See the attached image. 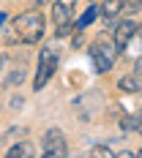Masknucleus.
Instances as JSON below:
<instances>
[{
  "label": "nucleus",
  "instance_id": "obj_1",
  "mask_svg": "<svg viewBox=\"0 0 142 158\" xmlns=\"http://www.w3.org/2000/svg\"><path fill=\"white\" fill-rule=\"evenodd\" d=\"M14 27H16V33H19V41H22V44H38L41 35H44L47 22H44L41 11L30 8V11H25V14H19L14 19Z\"/></svg>",
  "mask_w": 142,
  "mask_h": 158
},
{
  "label": "nucleus",
  "instance_id": "obj_2",
  "mask_svg": "<svg viewBox=\"0 0 142 158\" xmlns=\"http://www.w3.org/2000/svg\"><path fill=\"white\" fill-rule=\"evenodd\" d=\"M115 49H120L115 44V38L112 41H96L93 47H90V60H93V68L96 74H107L112 65H115Z\"/></svg>",
  "mask_w": 142,
  "mask_h": 158
},
{
  "label": "nucleus",
  "instance_id": "obj_3",
  "mask_svg": "<svg viewBox=\"0 0 142 158\" xmlns=\"http://www.w3.org/2000/svg\"><path fill=\"white\" fill-rule=\"evenodd\" d=\"M55 68H58V52L52 47H44L41 55H38V71H36V79H33V90H41L52 79Z\"/></svg>",
  "mask_w": 142,
  "mask_h": 158
},
{
  "label": "nucleus",
  "instance_id": "obj_4",
  "mask_svg": "<svg viewBox=\"0 0 142 158\" xmlns=\"http://www.w3.org/2000/svg\"><path fill=\"white\" fill-rule=\"evenodd\" d=\"M41 156L47 158H63L68 156V144H66V136L60 128H49L44 142H41Z\"/></svg>",
  "mask_w": 142,
  "mask_h": 158
},
{
  "label": "nucleus",
  "instance_id": "obj_5",
  "mask_svg": "<svg viewBox=\"0 0 142 158\" xmlns=\"http://www.w3.org/2000/svg\"><path fill=\"white\" fill-rule=\"evenodd\" d=\"M71 16H74V0H55V6H52L55 25H68Z\"/></svg>",
  "mask_w": 142,
  "mask_h": 158
},
{
  "label": "nucleus",
  "instance_id": "obj_6",
  "mask_svg": "<svg viewBox=\"0 0 142 158\" xmlns=\"http://www.w3.org/2000/svg\"><path fill=\"white\" fill-rule=\"evenodd\" d=\"M137 27H140V25H137V22H131V19H123V22H118V27H115V44L123 49L128 41H131V35L137 33Z\"/></svg>",
  "mask_w": 142,
  "mask_h": 158
},
{
  "label": "nucleus",
  "instance_id": "obj_7",
  "mask_svg": "<svg viewBox=\"0 0 142 158\" xmlns=\"http://www.w3.org/2000/svg\"><path fill=\"white\" fill-rule=\"evenodd\" d=\"M98 11L104 19H115L120 11H126V0H101L98 3Z\"/></svg>",
  "mask_w": 142,
  "mask_h": 158
},
{
  "label": "nucleus",
  "instance_id": "obj_8",
  "mask_svg": "<svg viewBox=\"0 0 142 158\" xmlns=\"http://www.w3.org/2000/svg\"><path fill=\"white\" fill-rule=\"evenodd\" d=\"M33 156H36V147L30 142H25V139L6 150V158H33Z\"/></svg>",
  "mask_w": 142,
  "mask_h": 158
},
{
  "label": "nucleus",
  "instance_id": "obj_9",
  "mask_svg": "<svg viewBox=\"0 0 142 158\" xmlns=\"http://www.w3.org/2000/svg\"><path fill=\"white\" fill-rule=\"evenodd\" d=\"M123 55H126V57H134V60L142 57V25L137 27V33L131 35V41L123 47Z\"/></svg>",
  "mask_w": 142,
  "mask_h": 158
},
{
  "label": "nucleus",
  "instance_id": "obj_10",
  "mask_svg": "<svg viewBox=\"0 0 142 158\" xmlns=\"http://www.w3.org/2000/svg\"><path fill=\"white\" fill-rule=\"evenodd\" d=\"M118 87H120V90H126V93H137V90L142 87V82H140V77L134 74V77H123L120 82H118Z\"/></svg>",
  "mask_w": 142,
  "mask_h": 158
},
{
  "label": "nucleus",
  "instance_id": "obj_11",
  "mask_svg": "<svg viewBox=\"0 0 142 158\" xmlns=\"http://www.w3.org/2000/svg\"><path fill=\"white\" fill-rule=\"evenodd\" d=\"M96 16H101V11H98V6H93V8H88L85 14L79 16V19H77V27H88V25L93 22Z\"/></svg>",
  "mask_w": 142,
  "mask_h": 158
},
{
  "label": "nucleus",
  "instance_id": "obj_12",
  "mask_svg": "<svg viewBox=\"0 0 142 158\" xmlns=\"http://www.w3.org/2000/svg\"><path fill=\"white\" fill-rule=\"evenodd\" d=\"M28 136V128H11V131H6L3 134V142L8 144V142H22Z\"/></svg>",
  "mask_w": 142,
  "mask_h": 158
},
{
  "label": "nucleus",
  "instance_id": "obj_13",
  "mask_svg": "<svg viewBox=\"0 0 142 158\" xmlns=\"http://www.w3.org/2000/svg\"><path fill=\"white\" fill-rule=\"evenodd\" d=\"M90 156H101V158L107 156V158H110V156H112V150H110V147H104V144H96L93 150H90Z\"/></svg>",
  "mask_w": 142,
  "mask_h": 158
},
{
  "label": "nucleus",
  "instance_id": "obj_14",
  "mask_svg": "<svg viewBox=\"0 0 142 158\" xmlns=\"http://www.w3.org/2000/svg\"><path fill=\"white\" fill-rule=\"evenodd\" d=\"M25 82V68H19V71H14V77H8V85H22Z\"/></svg>",
  "mask_w": 142,
  "mask_h": 158
},
{
  "label": "nucleus",
  "instance_id": "obj_15",
  "mask_svg": "<svg viewBox=\"0 0 142 158\" xmlns=\"http://www.w3.org/2000/svg\"><path fill=\"white\" fill-rule=\"evenodd\" d=\"M120 128H123V131L137 128V114H134V117H123V120H120Z\"/></svg>",
  "mask_w": 142,
  "mask_h": 158
},
{
  "label": "nucleus",
  "instance_id": "obj_16",
  "mask_svg": "<svg viewBox=\"0 0 142 158\" xmlns=\"http://www.w3.org/2000/svg\"><path fill=\"white\" fill-rule=\"evenodd\" d=\"M137 131H140V134H142V109L137 112Z\"/></svg>",
  "mask_w": 142,
  "mask_h": 158
},
{
  "label": "nucleus",
  "instance_id": "obj_17",
  "mask_svg": "<svg viewBox=\"0 0 142 158\" xmlns=\"http://www.w3.org/2000/svg\"><path fill=\"white\" fill-rule=\"evenodd\" d=\"M137 77L142 79V57H137Z\"/></svg>",
  "mask_w": 142,
  "mask_h": 158
},
{
  "label": "nucleus",
  "instance_id": "obj_18",
  "mask_svg": "<svg viewBox=\"0 0 142 158\" xmlns=\"http://www.w3.org/2000/svg\"><path fill=\"white\" fill-rule=\"evenodd\" d=\"M44 3H49V0H33V6H44Z\"/></svg>",
  "mask_w": 142,
  "mask_h": 158
},
{
  "label": "nucleus",
  "instance_id": "obj_19",
  "mask_svg": "<svg viewBox=\"0 0 142 158\" xmlns=\"http://www.w3.org/2000/svg\"><path fill=\"white\" fill-rule=\"evenodd\" d=\"M137 156H140V158H142V150H140V153H137Z\"/></svg>",
  "mask_w": 142,
  "mask_h": 158
},
{
  "label": "nucleus",
  "instance_id": "obj_20",
  "mask_svg": "<svg viewBox=\"0 0 142 158\" xmlns=\"http://www.w3.org/2000/svg\"><path fill=\"white\" fill-rule=\"evenodd\" d=\"M93 3H98V0H93Z\"/></svg>",
  "mask_w": 142,
  "mask_h": 158
}]
</instances>
